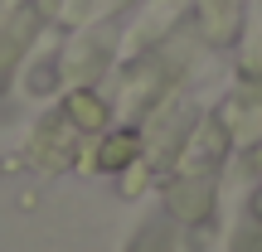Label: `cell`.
<instances>
[{"label":"cell","instance_id":"6da1fadb","mask_svg":"<svg viewBox=\"0 0 262 252\" xmlns=\"http://www.w3.org/2000/svg\"><path fill=\"white\" fill-rule=\"evenodd\" d=\"M68 112H73L83 126H102V117H107V112H102V102H97V97H88V93H73Z\"/></svg>","mask_w":262,"mask_h":252},{"label":"cell","instance_id":"7a4b0ae2","mask_svg":"<svg viewBox=\"0 0 262 252\" xmlns=\"http://www.w3.org/2000/svg\"><path fill=\"white\" fill-rule=\"evenodd\" d=\"M131 150H136V141H131V136L107 141V146H102V165H107V170H117L122 160H131Z\"/></svg>","mask_w":262,"mask_h":252}]
</instances>
